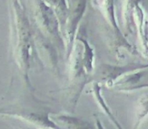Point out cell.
<instances>
[{
  "label": "cell",
  "mask_w": 148,
  "mask_h": 129,
  "mask_svg": "<svg viewBox=\"0 0 148 129\" xmlns=\"http://www.w3.org/2000/svg\"><path fill=\"white\" fill-rule=\"evenodd\" d=\"M11 48L14 62L23 79L29 82L33 51V31L26 10L20 0H8Z\"/></svg>",
  "instance_id": "obj_1"
},
{
  "label": "cell",
  "mask_w": 148,
  "mask_h": 129,
  "mask_svg": "<svg viewBox=\"0 0 148 129\" xmlns=\"http://www.w3.org/2000/svg\"><path fill=\"white\" fill-rule=\"evenodd\" d=\"M33 16L36 29L56 47L60 55H65L62 27L55 11L43 0H34Z\"/></svg>",
  "instance_id": "obj_2"
},
{
  "label": "cell",
  "mask_w": 148,
  "mask_h": 129,
  "mask_svg": "<svg viewBox=\"0 0 148 129\" xmlns=\"http://www.w3.org/2000/svg\"><path fill=\"white\" fill-rule=\"evenodd\" d=\"M33 49L36 50L41 62L46 67L56 73L59 72L58 59L60 54L56 47L36 29L33 31Z\"/></svg>",
  "instance_id": "obj_3"
},
{
  "label": "cell",
  "mask_w": 148,
  "mask_h": 129,
  "mask_svg": "<svg viewBox=\"0 0 148 129\" xmlns=\"http://www.w3.org/2000/svg\"><path fill=\"white\" fill-rule=\"evenodd\" d=\"M48 117L58 129H97L85 119L66 114L49 113Z\"/></svg>",
  "instance_id": "obj_4"
},
{
  "label": "cell",
  "mask_w": 148,
  "mask_h": 129,
  "mask_svg": "<svg viewBox=\"0 0 148 129\" xmlns=\"http://www.w3.org/2000/svg\"><path fill=\"white\" fill-rule=\"evenodd\" d=\"M0 116L10 117L27 122L31 125H35L46 129H58L49 119L48 114L43 115L32 112H0Z\"/></svg>",
  "instance_id": "obj_5"
},
{
  "label": "cell",
  "mask_w": 148,
  "mask_h": 129,
  "mask_svg": "<svg viewBox=\"0 0 148 129\" xmlns=\"http://www.w3.org/2000/svg\"><path fill=\"white\" fill-rule=\"evenodd\" d=\"M92 94L94 95V98L95 99L98 106L101 108V110L106 114V115L108 117V119L111 121V122L114 124V126L116 128V129H124L122 127V125L119 122V121L116 119V117L114 116V113L112 112L111 108H109V106L108 105V103L106 102V101L104 100L102 95H101V88L100 86L95 83L93 85L92 88Z\"/></svg>",
  "instance_id": "obj_6"
},
{
  "label": "cell",
  "mask_w": 148,
  "mask_h": 129,
  "mask_svg": "<svg viewBox=\"0 0 148 129\" xmlns=\"http://www.w3.org/2000/svg\"><path fill=\"white\" fill-rule=\"evenodd\" d=\"M56 13L57 16L62 27H63L64 23L66 21L69 9V3L68 0H43Z\"/></svg>",
  "instance_id": "obj_7"
},
{
  "label": "cell",
  "mask_w": 148,
  "mask_h": 129,
  "mask_svg": "<svg viewBox=\"0 0 148 129\" xmlns=\"http://www.w3.org/2000/svg\"><path fill=\"white\" fill-rule=\"evenodd\" d=\"M136 121L134 123V129H138V128L142 124L143 121L147 117L148 115V95L147 96L142 97L137 105L136 110Z\"/></svg>",
  "instance_id": "obj_8"
},
{
  "label": "cell",
  "mask_w": 148,
  "mask_h": 129,
  "mask_svg": "<svg viewBox=\"0 0 148 129\" xmlns=\"http://www.w3.org/2000/svg\"><path fill=\"white\" fill-rule=\"evenodd\" d=\"M95 126H96V128L97 129H105V128L103 127L102 123L101 122V121L99 119H96V121H95Z\"/></svg>",
  "instance_id": "obj_9"
}]
</instances>
